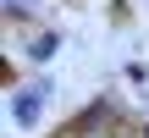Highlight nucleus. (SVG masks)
Segmentation results:
<instances>
[{"instance_id":"2","label":"nucleus","mask_w":149,"mask_h":138,"mask_svg":"<svg viewBox=\"0 0 149 138\" xmlns=\"http://www.w3.org/2000/svg\"><path fill=\"white\" fill-rule=\"evenodd\" d=\"M61 44H66L61 28H33V33L22 39V61H28L33 72H50V61L61 55Z\"/></svg>"},{"instance_id":"1","label":"nucleus","mask_w":149,"mask_h":138,"mask_svg":"<svg viewBox=\"0 0 149 138\" xmlns=\"http://www.w3.org/2000/svg\"><path fill=\"white\" fill-rule=\"evenodd\" d=\"M50 100H55V77H50V72H33L28 83H17V89H11V100H6L11 127L33 133V127L44 122V105H50Z\"/></svg>"},{"instance_id":"4","label":"nucleus","mask_w":149,"mask_h":138,"mask_svg":"<svg viewBox=\"0 0 149 138\" xmlns=\"http://www.w3.org/2000/svg\"><path fill=\"white\" fill-rule=\"evenodd\" d=\"M122 77H127V89H149V66L133 55V61H122Z\"/></svg>"},{"instance_id":"3","label":"nucleus","mask_w":149,"mask_h":138,"mask_svg":"<svg viewBox=\"0 0 149 138\" xmlns=\"http://www.w3.org/2000/svg\"><path fill=\"white\" fill-rule=\"evenodd\" d=\"M22 22H39V0H6V28H22Z\"/></svg>"}]
</instances>
